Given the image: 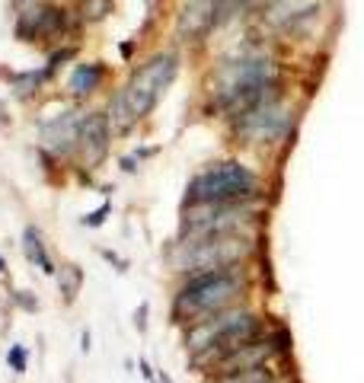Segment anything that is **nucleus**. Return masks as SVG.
<instances>
[{"instance_id":"19","label":"nucleus","mask_w":364,"mask_h":383,"mask_svg":"<svg viewBox=\"0 0 364 383\" xmlns=\"http://www.w3.org/2000/svg\"><path fill=\"white\" fill-rule=\"evenodd\" d=\"M7 364H10V370H16V374H26L29 370V349L26 345H10L7 349Z\"/></svg>"},{"instance_id":"8","label":"nucleus","mask_w":364,"mask_h":383,"mask_svg":"<svg viewBox=\"0 0 364 383\" xmlns=\"http://www.w3.org/2000/svg\"><path fill=\"white\" fill-rule=\"evenodd\" d=\"M268 329H265V320H262V313L259 310H253V306H246L240 313V320H234L230 326L224 329V332L218 335V339L208 345L201 355H195L192 361V370H211L214 364L220 361V358H227L230 351H237V349H243V345H249V342H256L259 335H265Z\"/></svg>"},{"instance_id":"5","label":"nucleus","mask_w":364,"mask_h":383,"mask_svg":"<svg viewBox=\"0 0 364 383\" xmlns=\"http://www.w3.org/2000/svg\"><path fill=\"white\" fill-rule=\"evenodd\" d=\"M259 202H220V205H182L176 240H201L218 233H253L259 221Z\"/></svg>"},{"instance_id":"26","label":"nucleus","mask_w":364,"mask_h":383,"mask_svg":"<svg viewBox=\"0 0 364 383\" xmlns=\"http://www.w3.org/2000/svg\"><path fill=\"white\" fill-rule=\"evenodd\" d=\"M80 351L83 355H89V329H83L80 332Z\"/></svg>"},{"instance_id":"18","label":"nucleus","mask_w":364,"mask_h":383,"mask_svg":"<svg viewBox=\"0 0 364 383\" xmlns=\"http://www.w3.org/2000/svg\"><path fill=\"white\" fill-rule=\"evenodd\" d=\"M51 80V70L42 67V70H29V74H20L13 80V90L20 93V96H32V93H39L42 86Z\"/></svg>"},{"instance_id":"3","label":"nucleus","mask_w":364,"mask_h":383,"mask_svg":"<svg viewBox=\"0 0 364 383\" xmlns=\"http://www.w3.org/2000/svg\"><path fill=\"white\" fill-rule=\"evenodd\" d=\"M265 182L259 169L243 160H214L201 167L186 186L182 205H220V202H262Z\"/></svg>"},{"instance_id":"15","label":"nucleus","mask_w":364,"mask_h":383,"mask_svg":"<svg viewBox=\"0 0 364 383\" xmlns=\"http://www.w3.org/2000/svg\"><path fill=\"white\" fill-rule=\"evenodd\" d=\"M282 374L275 370V364H262L253 370H237V374H224V377H211L208 383H278Z\"/></svg>"},{"instance_id":"12","label":"nucleus","mask_w":364,"mask_h":383,"mask_svg":"<svg viewBox=\"0 0 364 383\" xmlns=\"http://www.w3.org/2000/svg\"><path fill=\"white\" fill-rule=\"evenodd\" d=\"M218 32V4L214 0H186L176 13V39L182 45L205 42Z\"/></svg>"},{"instance_id":"24","label":"nucleus","mask_w":364,"mask_h":383,"mask_svg":"<svg viewBox=\"0 0 364 383\" xmlns=\"http://www.w3.org/2000/svg\"><path fill=\"white\" fill-rule=\"evenodd\" d=\"M138 169V157H122V173H134Z\"/></svg>"},{"instance_id":"14","label":"nucleus","mask_w":364,"mask_h":383,"mask_svg":"<svg viewBox=\"0 0 364 383\" xmlns=\"http://www.w3.org/2000/svg\"><path fill=\"white\" fill-rule=\"evenodd\" d=\"M23 252H26V259L39 268L42 275H49V278L58 275V265H55V259H51V252H49V246H45V237H42L39 227L23 230Z\"/></svg>"},{"instance_id":"4","label":"nucleus","mask_w":364,"mask_h":383,"mask_svg":"<svg viewBox=\"0 0 364 383\" xmlns=\"http://www.w3.org/2000/svg\"><path fill=\"white\" fill-rule=\"evenodd\" d=\"M253 252H256L253 233H218V237L201 240H176V246L166 256V265L179 278H189V275L211 272V268L249 265Z\"/></svg>"},{"instance_id":"16","label":"nucleus","mask_w":364,"mask_h":383,"mask_svg":"<svg viewBox=\"0 0 364 383\" xmlns=\"http://www.w3.org/2000/svg\"><path fill=\"white\" fill-rule=\"evenodd\" d=\"M74 13L83 26H96V22L109 20L115 13V0H80Z\"/></svg>"},{"instance_id":"9","label":"nucleus","mask_w":364,"mask_h":383,"mask_svg":"<svg viewBox=\"0 0 364 383\" xmlns=\"http://www.w3.org/2000/svg\"><path fill=\"white\" fill-rule=\"evenodd\" d=\"M323 16V0H272L262 13L268 32L307 35Z\"/></svg>"},{"instance_id":"11","label":"nucleus","mask_w":364,"mask_h":383,"mask_svg":"<svg viewBox=\"0 0 364 383\" xmlns=\"http://www.w3.org/2000/svg\"><path fill=\"white\" fill-rule=\"evenodd\" d=\"M112 141L115 131L109 125V115L106 109H93L83 115V128H80V147H77V160L83 163V169H99L106 163L112 150Z\"/></svg>"},{"instance_id":"28","label":"nucleus","mask_w":364,"mask_h":383,"mask_svg":"<svg viewBox=\"0 0 364 383\" xmlns=\"http://www.w3.org/2000/svg\"><path fill=\"white\" fill-rule=\"evenodd\" d=\"M4 272H7V259L0 256V275H4Z\"/></svg>"},{"instance_id":"23","label":"nucleus","mask_w":364,"mask_h":383,"mask_svg":"<svg viewBox=\"0 0 364 383\" xmlns=\"http://www.w3.org/2000/svg\"><path fill=\"white\" fill-rule=\"evenodd\" d=\"M103 256H106V259H109V262H112V265H115V272H125V265H128V262H125V259H118V256H115V252H109V249H106V252H103Z\"/></svg>"},{"instance_id":"29","label":"nucleus","mask_w":364,"mask_h":383,"mask_svg":"<svg viewBox=\"0 0 364 383\" xmlns=\"http://www.w3.org/2000/svg\"><path fill=\"white\" fill-rule=\"evenodd\" d=\"M278 383H282V380H278Z\"/></svg>"},{"instance_id":"17","label":"nucleus","mask_w":364,"mask_h":383,"mask_svg":"<svg viewBox=\"0 0 364 383\" xmlns=\"http://www.w3.org/2000/svg\"><path fill=\"white\" fill-rule=\"evenodd\" d=\"M58 285H61V297H64V304H74L77 300V294H80V287H83V268L80 265H61L58 268Z\"/></svg>"},{"instance_id":"10","label":"nucleus","mask_w":364,"mask_h":383,"mask_svg":"<svg viewBox=\"0 0 364 383\" xmlns=\"http://www.w3.org/2000/svg\"><path fill=\"white\" fill-rule=\"evenodd\" d=\"M83 115H87L83 109L68 105L64 112H58L55 119L42 122V128H39V147L49 153V157H58V160H70V157H77Z\"/></svg>"},{"instance_id":"2","label":"nucleus","mask_w":364,"mask_h":383,"mask_svg":"<svg viewBox=\"0 0 364 383\" xmlns=\"http://www.w3.org/2000/svg\"><path fill=\"white\" fill-rule=\"evenodd\" d=\"M253 291V272L249 265H230V268H211L179 281L170 300V320L179 329L208 320L214 313H224L230 306L246 304Z\"/></svg>"},{"instance_id":"6","label":"nucleus","mask_w":364,"mask_h":383,"mask_svg":"<svg viewBox=\"0 0 364 383\" xmlns=\"http://www.w3.org/2000/svg\"><path fill=\"white\" fill-rule=\"evenodd\" d=\"M227 125H230V134H234L243 147L246 144H278V141H284L291 134V128H294V112L288 109L284 93H282V96L268 99L259 109L246 112V115L227 122Z\"/></svg>"},{"instance_id":"7","label":"nucleus","mask_w":364,"mask_h":383,"mask_svg":"<svg viewBox=\"0 0 364 383\" xmlns=\"http://www.w3.org/2000/svg\"><path fill=\"white\" fill-rule=\"evenodd\" d=\"M74 20H77L74 10L51 4V0H42V4H32V7L23 10L13 32L20 42H39L49 45V48H58V45H68Z\"/></svg>"},{"instance_id":"22","label":"nucleus","mask_w":364,"mask_h":383,"mask_svg":"<svg viewBox=\"0 0 364 383\" xmlns=\"http://www.w3.org/2000/svg\"><path fill=\"white\" fill-rule=\"evenodd\" d=\"M134 329H138V332L147 329V304H141L138 310H134Z\"/></svg>"},{"instance_id":"13","label":"nucleus","mask_w":364,"mask_h":383,"mask_svg":"<svg viewBox=\"0 0 364 383\" xmlns=\"http://www.w3.org/2000/svg\"><path fill=\"white\" fill-rule=\"evenodd\" d=\"M109 80V64L106 61H77L68 74V96L89 99L96 96Z\"/></svg>"},{"instance_id":"20","label":"nucleus","mask_w":364,"mask_h":383,"mask_svg":"<svg viewBox=\"0 0 364 383\" xmlns=\"http://www.w3.org/2000/svg\"><path fill=\"white\" fill-rule=\"evenodd\" d=\"M109 211H112V202H103L96 211H89V214H83V217H80V223H83V227H103L106 217H109Z\"/></svg>"},{"instance_id":"25","label":"nucleus","mask_w":364,"mask_h":383,"mask_svg":"<svg viewBox=\"0 0 364 383\" xmlns=\"http://www.w3.org/2000/svg\"><path fill=\"white\" fill-rule=\"evenodd\" d=\"M16 300H20V304L26 306V310H35V300L29 297V291H16Z\"/></svg>"},{"instance_id":"27","label":"nucleus","mask_w":364,"mask_h":383,"mask_svg":"<svg viewBox=\"0 0 364 383\" xmlns=\"http://www.w3.org/2000/svg\"><path fill=\"white\" fill-rule=\"evenodd\" d=\"M13 4H16L20 10H26V7H32V4H39V0H13Z\"/></svg>"},{"instance_id":"1","label":"nucleus","mask_w":364,"mask_h":383,"mask_svg":"<svg viewBox=\"0 0 364 383\" xmlns=\"http://www.w3.org/2000/svg\"><path fill=\"white\" fill-rule=\"evenodd\" d=\"M179 64H182L179 51L163 48L131 70V77L112 93L109 105H106V115H109V125H112V131H115V138L131 134L153 109H157L160 99H163L166 90L172 86V80L179 77Z\"/></svg>"},{"instance_id":"21","label":"nucleus","mask_w":364,"mask_h":383,"mask_svg":"<svg viewBox=\"0 0 364 383\" xmlns=\"http://www.w3.org/2000/svg\"><path fill=\"white\" fill-rule=\"evenodd\" d=\"M138 370H141V377H144L147 383H157V370L151 368V361H147V358H141V361H138Z\"/></svg>"}]
</instances>
